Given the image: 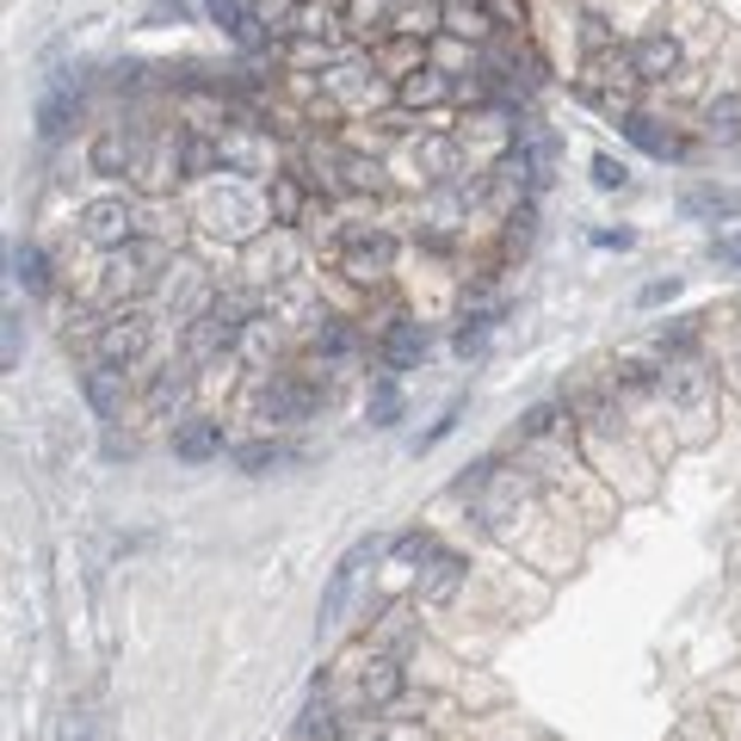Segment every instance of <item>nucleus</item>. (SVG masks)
<instances>
[{
  "label": "nucleus",
  "instance_id": "f257e3e1",
  "mask_svg": "<svg viewBox=\"0 0 741 741\" xmlns=\"http://www.w3.org/2000/svg\"><path fill=\"white\" fill-rule=\"evenodd\" d=\"M248 309L253 303L241 297V291L210 297L205 309H198V322H192V352H229L241 334H248Z\"/></svg>",
  "mask_w": 741,
  "mask_h": 741
},
{
  "label": "nucleus",
  "instance_id": "f03ea898",
  "mask_svg": "<svg viewBox=\"0 0 741 741\" xmlns=\"http://www.w3.org/2000/svg\"><path fill=\"white\" fill-rule=\"evenodd\" d=\"M80 236L106 253L137 241V205H124V198H94V205L80 210Z\"/></svg>",
  "mask_w": 741,
  "mask_h": 741
},
{
  "label": "nucleus",
  "instance_id": "7ed1b4c3",
  "mask_svg": "<svg viewBox=\"0 0 741 741\" xmlns=\"http://www.w3.org/2000/svg\"><path fill=\"white\" fill-rule=\"evenodd\" d=\"M155 266H161V248H149V241H124V248H111V260H106V291H111V297H124V291H149V284H155Z\"/></svg>",
  "mask_w": 741,
  "mask_h": 741
},
{
  "label": "nucleus",
  "instance_id": "20e7f679",
  "mask_svg": "<svg viewBox=\"0 0 741 741\" xmlns=\"http://www.w3.org/2000/svg\"><path fill=\"white\" fill-rule=\"evenodd\" d=\"M378 551H383V544L371 537V544H352V551L340 556V568H334L328 587H322V631H334V624H340V612H347V600H352V587H359L364 563H371Z\"/></svg>",
  "mask_w": 741,
  "mask_h": 741
},
{
  "label": "nucleus",
  "instance_id": "39448f33",
  "mask_svg": "<svg viewBox=\"0 0 741 741\" xmlns=\"http://www.w3.org/2000/svg\"><path fill=\"white\" fill-rule=\"evenodd\" d=\"M142 352H149V316L142 309H124L99 328V359L106 364H137Z\"/></svg>",
  "mask_w": 741,
  "mask_h": 741
},
{
  "label": "nucleus",
  "instance_id": "423d86ee",
  "mask_svg": "<svg viewBox=\"0 0 741 741\" xmlns=\"http://www.w3.org/2000/svg\"><path fill=\"white\" fill-rule=\"evenodd\" d=\"M390 260H395V236H390V229H352V236H347V272H352V279L390 272Z\"/></svg>",
  "mask_w": 741,
  "mask_h": 741
},
{
  "label": "nucleus",
  "instance_id": "0eeeda50",
  "mask_svg": "<svg viewBox=\"0 0 741 741\" xmlns=\"http://www.w3.org/2000/svg\"><path fill=\"white\" fill-rule=\"evenodd\" d=\"M464 575H470V568H464V556L433 551V556H426V568H421V600H426V606H445V600H451V593L464 587Z\"/></svg>",
  "mask_w": 741,
  "mask_h": 741
},
{
  "label": "nucleus",
  "instance_id": "6e6552de",
  "mask_svg": "<svg viewBox=\"0 0 741 741\" xmlns=\"http://www.w3.org/2000/svg\"><path fill=\"white\" fill-rule=\"evenodd\" d=\"M217 451H222V426H217V421H179V433H174V458L205 464V458H217Z\"/></svg>",
  "mask_w": 741,
  "mask_h": 741
},
{
  "label": "nucleus",
  "instance_id": "1a4fd4ad",
  "mask_svg": "<svg viewBox=\"0 0 741 741\" xmlns=\"http://www.w3.org/2000/svg\"><path fill=\"white\" fill-rule=\"evenodd\" d=\"M631 63H636V75H643V80H667L679 68V44L667 32H655V37H643V44H636Z\"/></svg>",
  "mask_w": 741,
  "mask_h": 741
},
{
  "label": "nucleus",
  "instance_id": "9d476101",
  "mask_svg": "<svg viewBox=\"0 0 741 741\" xmlns=\"http://www.w3.org/2000/svg\"><path fill=\"white\" fill-rule=\"evenodd\" d=\"M87 402H94V414H118V402H124V371L118 364H94L87 371Z\"/></svg>",
  "mask_w": 741,
  "mask_h": 741
},
{
  "label": "nucleus",
  "instance_id": "9b49d317",
  "mask_svg": "<svg viewBox=\"0 0 741 741\" xmlns=\"http://www.w3.org/2000/svg\"><path fill=\"white\" fill-rule=\"evenodd\" d=\"M260 414H266V421H303V414H309V390L272 383V390H260Z\"/></svg>",
  "mask_w": 741,
  "mask_h": 741
},
{
  "label": "nucleus",
  "instance_id": "f8f14e48",
  "mask_svg": "<svg viewBox=\"0 0 741 741\" xmlns=\"http://www.w3.org/2000/svg\"><path fill=\"white\" fill-rule=\"evenodd\" d=\"M359 693H364V705H395L402 698V667L383 655V662H371L364 667V679H359Z\"/></svg>",
  "mask_w": 741,
  "mask_h": 741
},
{
  "label": "nucleus",
  "instance_id": "ddd939ff",
  "mask_svg": "<svg viewBox=\"0 0 741 741\" xmlns=\"http://www.w3.org/2000/svg\"><path fill=\"white\" fill-rule=\"evenodd\" d=\"M686 217H741V192L693 186V192H686Z\"/></svg>",
  "mask_w": 741,
  "mask_h": 741
},
{
  "label": "nucleus",
  "instance_id": "4468645a",
  "mask_svg": "<svg viewBox=\"0 0 741 741\" xmlns=\"http://www.w3.org/2000/svg\"><path fill=\"white\" fill-rule=\"evenodd\" d=\"M662 390H667V402H679V408H698V402H705V371H698V364H674V371H662Z\"/></svg>",
  "mask_w": 741,
  "mask_h": 741
},
{
  "label": "nucleus",
  "instance_id": "2eb2a0df",
  "mask_svg": "<svg viewBox=\"0 0 741 741\" xmlns=\"http://www.w3.org/2000/svg\"><path fill=\"white\" fill-rule=\"evenodd\" d=\"M130 155H137V149H130V137H124V130H111V137L94 142V174H124Z\"/></svg>",
  "mask_w": 741,
  "mask_h": 741
},
{
  "label": "nucleus",
  "instance_id": "dca6fc26",
  "mask_svg": "<svg viewBox=\"0 0 741 741\" xmlns=\"http://www.w3.org/2000/svg\"><path fill=\"white\" fill-rule=\"evenodd\" d=\"M13 279L25 284V291H44V284H50V260L32 248V241H19V248H13Z\"/></svg>",
  "mask_w": 741,
  "mask_h": 741
},
{
  "label": "nucleus",
  "instance_id": "f3484780",
  "mask_svg": "<svg viewBox=\"0 0 741 741\" xmlns=\"http://www.w3.org/2000/svg\"><path fill=\"white\" fill-rule=\"evenodd\" d=\"M383 352H390V364H414V359L426 352L421 322H395V328H390V347H383Z\"/></svg>",
  "mask_w": 741,
  "mask_h": 741
},
{
  "label": "nucleus",
  "instance_id": "a211bd4d",
  "mask_svg": "<svg viewBox=\"0 0 741 741\" xmlns=\"http://www.w3.org/2000/svg\"><path fill=\"white\" fill-rule=\"evenodd\" d=\"M297 741H340V723H334L328 698H316V705L303 710V723H297Z\"/></svg>",
  "mask_w": 741,
  "mask_h": 741
},
{
  "label": "nucleus",
  "instance_id": "6ab92c4d",
  "mask_svg": "<svg viewBox=\"0 0 741 741\" xmlns=\"http://www.w3.org/2000/svg\"><path fill=\"white\" fill-rule=\"evenodd\" d=\"M402 421V390H395V378H378L371 383V426H395Z\"/></svg>",
  "mask_w": 741,
  "mask_h": 741
},
{
  "label": "nucleus",
  "instance_id": "aec40b11",
  "mask_svg": "<svg viewBox=\"0 0 741 741\" xmlns=\"http://www.w3.org/2000/svg\"><path fill=\"white\" fill-rule=\"evenodd\" d=\"M402 99H408V106H433V99H445L439 68H414V75L402 80Z\"/></svg>",
  "mask_w": 741,
  "mask_h": 741
},
{
  "label": "nucleus",
  "instance_id": "412c9836",
  "mask_svg": "<svg viewBox=\"0 0 741 741\" xmlns=\"http://www.w3.org/2000/svg\"><path fill=\"white\" fill-rule=\"evenodd\" d=\"M710 137H717V142L741 137V99H717V106H710Z\"/></svg>",
  "mask_w": 741,
  "mask_h": 741
},
{
  "label": "nucleus",
  "instance_id": "4be33fe9",
  "mask_svg": "<svg viewBox=\"0 0 741 741\" xmlns=\"http://www.w3.org/2000/svg\"><path fill=\"white\" fill-rule=\"evenodd\" d=\"M624 137H636V142L649 149V155H679V149L662 137V130H649V118H624Z\"/></svg>",
  "mask_w": 741,
  "mask_h": 741
},
{
  "label": "nucleus",
  "instance_id": "5701e85b",
  "mask_svg": "<svg viewBox=\"0 0 741 741\" xmlns=\"http://www.w3.org/2000/svg\"><path fill=\"white\" fill-rule=\"evenodd\" d=\"M297 210H303V192L291 186V179H272V217H279V222H297Z\"/></svg>",
  "mask_w": 741,
  "mask_h": 741
},
{
  "label": "nucleus",
  "instance_id": "b1692460",
  "mask_svg": "<svg viewBox=\"0 0 741 741\" xmlns=\"http://www.w3.org/2000/svg\"><path fill=\"white\" fill-rule=\"evenodd\" d=\"M279 458H284V451H279V445H266V439H260V445H241V451H236V464H241V470H253V476L272 470Z\"/></svg>",
  "mask_w": 741,
  "mask_h": 741
},
{
  "label": "nucleus",
  "instance_id": "393cba45",
  "mask_svg": "<svg viewBox=\"0 0 741 741\" xmlns=\"http://www.w3.org/2000/svg\"><path fill=\"white\" fill-rule=\"evenodd\" d=\"M179 395H186V378L167 364V371L155 378V390H149V402H155V408H167V402H179Z\"/></svg>",
  "mask_w": 741,
  "mask_h": 741
},
{
  "label": "nucleus",
  "instance_id": "a878e982",
  "mask_svg": "<svg viewBox=\"0 0 741 741\" xmlns=\"http://www.w3.org/2000/svg\"><path fill=\"white\" fill-rule=\"evenodd\" d=\"M408 636H414V618L408 612H402V606H395V612H383V643H408Z\"/></svg>",
  "mask_w": 741,
  "mask_h": 741
},
{
  "label": "nucleus",
  "instance_id": "bb28decb",
  "mask_svg": "<svg viewBox=\"0 0 741 741\" xmlns=\"http://www.w3.org/2000/svg\"><path fill=\"white\" fill-rule=\"evenodd\" d=\"M624 179H631V174H624V167H618V161H612V155H600V161H593V186L618 192V186H624Z\"/></svg>",
  "mask_w": 741,
  "mask_h": 741
},
{
  "label": "nucleus",
  "instance_id": "cd10ccee",
  "mask_svg": "<svg viewBox=\"0 0 741 741\" xmlns=\"http://www.w3.org/2000/svg\"><path fill=\"white\" fill-rule=\"evenodd\" d=\"M451 426H458V402H451V408H445L439 421H433V433H421V445H414V451H433V445H439L445 433H451Z\"/></svg>",
  "mask_w": 741,
  "mask_h": 741
},
{
  "label": "nucleus",
  "instance_id": "c85d7f7f",
  "mask_svg": "<svg viewBox=\"0 0 741 741\" xmlns=\"http://www.w3.org/2000/svg\"><path fill=\"white\" fill-rule=\"evenodd\" d=\"M56 741H94V723H87V710H68L63 717V735Z\"/></svg>",
  "mask_w": 741,
  "mask_h": 741
},
{
  "label": "nucleus",
  "instance_id": "c756f323",
  "mask_svg": "<svg viewBox=\"0 0 741 741\" xmlns=\"http://www.w3.org/2000/svg\"><path fill=\"white\" fill-rule=\"evenodd\" d=\"M710 253H717L723 266H741V236H723V241H717V248H710Z\"/></svg>",
  "mask_w": 741,
  "mask_h": 741
},
{
  "label": "nucleus",
  "instance_id": "7c9ffc66",
  "mask_svg": "<svg viewBox=\"0 0 741 741\" xmlns=\"http://www.w3.org/2000/svg\"><path fill=\"white\" fill-rule=\"evenodd\" d=\"M445 19H451V32H482V19H476V13H464V7H451Z\"/></svg>",
  "mask_w": 741,
  "mask_h": 741
},
{
  "label": "nucleus",
  "instance_id": "2f4dec72",
  "mask_svg": "<svg viewBox=\"0 0 741 741\" xmlns=\"http://www.w3.org/2000/svg\"><path fill=\"white\" fill-rule=\"evenodd\" d=\"M7 364H19V316H7Z\"/></svg>",
  "mask_w": 741,
  "mask_h": 741
},
{
  "label": "nucleus",
  "instance_id": "473e14b6",
  "mask_svg": "<svg viewBox=\"0 0 741 741\" xmlns=\"http://www.w3.org/2000/svg\"><path fill=\"white\" fill-rule=\"evenodd\" d=\"M260 19H291V0H260Z\"/></svg>",
  "mask_w": 741,
  "mask_h": 741
},
{
  "label": "nucleus",
  "instance_id": "72a5a7b5",
  "mask_svg": "<svg viewBox=\"0 0 741 741\" xmlns=\"http://www.w3.org/2000/svg\"><path fill=\"white\" fill-rule=\"evenodd\" d=\"M489 13H501V19H520V0H482Z\"/></svg>",
  "mask_w": 741,
  "mask_h": 741
},
{
  "label": "nucleus",
  "instance_id": "f704fd0d",
  "mask_svg": "<svg viewBox=\"0 0 741 741\" xmlns=\"http://www.w3.org/2000/svg\"><path fill=\"white\" fill-rule=\"evenodd\" d=\"M340 741H383L378 729H352V735H340Z\"/></svg>",
  "mask_w": 741,
  "mask_h": 741
}]
</instances>
